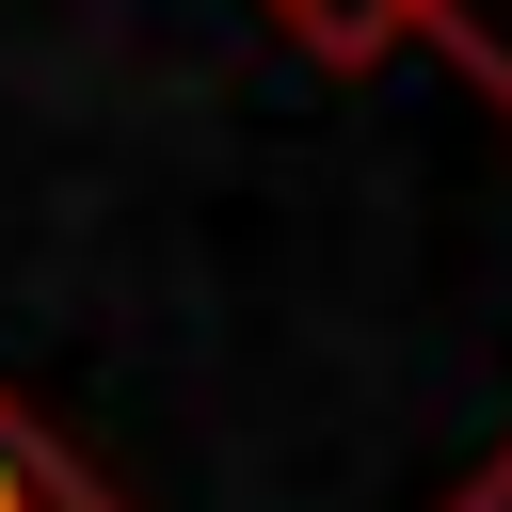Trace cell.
<instances>
[{
  "mask_svg": "<svg viewBox=\"0 0 512 512\" xmlns=\"http://www.w3.org/2000/svg\"><path fill=\"white\" fill-rule=\"evenodd\" d=\"M0 512H112V496H96V480H80V464H64V448L0 400Z\"/></svg>",
  "mask_w": 512,
  "mask_h": 512,
  "instance_id": "cell-1",
  "label": "cell"
},
{
  "mask_svg": "<svg viewBox=\"0 0 512 512\" xmlns=\"http://www.w3.org/2000/svg\"><path fill=\"white\" fill-rule=\"evenodd\" d=\"M400 16H432V32L464 48V80H496V96H512V0H400Z\"/></svg>",
  "mask_w": 512,
  "mask_h": 512,
  "instance_id": "cell-2",
  "label": "cell"
}]
</instances>
